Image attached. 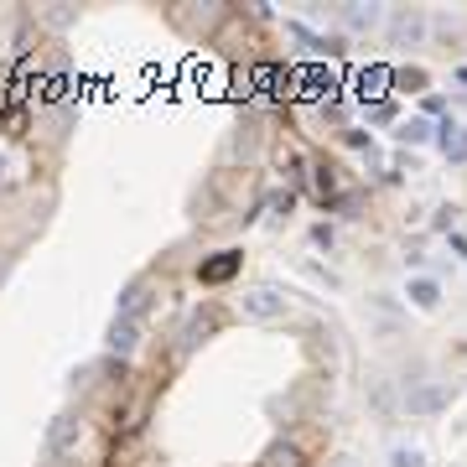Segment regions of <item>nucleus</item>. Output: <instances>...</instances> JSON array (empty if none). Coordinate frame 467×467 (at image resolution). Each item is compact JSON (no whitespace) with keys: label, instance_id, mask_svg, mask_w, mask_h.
<instances>
[{"label":"nucleus","instance_id":"1","mask_svg":"<svg viewBox=\"0 0 467 467\" xmlns=\"http://www.w3.org/2000/svg\"><path fill=\"white\" fill-rule=\"evenodd\" d=\"M384 26H389V42H395V47H421V37H426V11H416V5H400V11H389V16H384Z\"/></svg>","mask_w":467,"mask_h":467},{"label":"nucleus","instance_id":"2","mask_svg":"<svg viewBox=\"0 0 467 467\" xmlns=\"http://www.w3.org/2000/svg\"><path fill=\"white\" fill-rule=\"evenodd\" d=\"M78 436H84L78 416H58V421L47 426V457H52V462L73 457V452H78Z\"/></svg>","mask_w":467,"mask_h":467},{"label":"nucleus","instance_id":"3","mask_svg":"<svg viewBox=\"0 0 467 467\" xmlns=\"http://www.w3.org/2000/svg\"><path fill=\"white\" fill-rule=\"evenodd\" d=\"M239 307H244V317H255V322H276L280 312H286V297L270 291V286H255V291L239 297Z\"/></svg>","mask_w":467,"mask_h":467},{"label":"nucleus","instance_id":"4","mask_svg":"<svg viewBox=\"0 0 467 467\" xmlns=\"http://www.w3.org/2000/svg\"><path fill=\"white\" fill-rule=\"evenodd\" d=\"M109 348H114L120 359H130V353L141 348V322H130V317H114V322H109Z\"/></svg>","mask_w":467,"mask_h":467},{"label":"nucleus","instance_id":"5","mask_svg":"<svg viewBox=\"0 0 467 467\" xmlns=\"http://www.w3.org/2000/svg\"><path fill=\"white\" fill-rule=\"evenodd\" d=\"M405 405H410V416H431V410H442L446 405V389L442 384H421V389L405 395Z\"/></svg>","mask_w":467,"mask_h":467},{"label":"nucleus","instance_id":"6","mask_svg":"<svg viewBox=\"0 0 467 467\" xmlns=\"http://www.w3.org/2000/svg\"><path fill=\"white\" fill-rule=\"evenodd\" d=\"M146 307H151V291L141 286V280H135V286H125V291H120V312H114V317L141 322V312H146Z\"/></svg>","mask_w":467,"mask_h":467},{"label":"nucleus","instance_id":"7","mask_svg":"<svg viewBox=\"0 0 467 467\" xmlns=\"http://www.w3.org/2000/svg\"><path fill=\"white\" fill-rule=\"evenodd\" d=\"M286 32H291L297 42H307V52H343L338 37H317V32H307V22H286Z\"/></svg>","mask_w":467,"mask_h":467},{"label":"nucleus","instance_id":"8","mask_svg":"<svg viewBox=\"0 0 467 467\" xmlns=\"http://www.w3.org/2000/svg\"><path fill=\"white\" fill-rule=\"evenodd\" d=\"M343 22L353 26V32H374V26L384 22V11H380V5H348V11H343Z\"/></svg>","mask_w":467,"mask_h":467},{"label":"nucleus","instance_id":"9","mask_svg":"<svg viewBox=\"0 0 467 467\" xmlns=\"http://www.w3.org/2000/svg\"><path fill=\"white\" fill-rule=\"evenodd\" d=\"M405 297L416 301V307H421V312H431V307H436V301H442V291H436V280H410V291H405Z\"/></svg>","mask_w":467,"mask_h":467},{"label":"nucleus","instance_id":"10","mask_svg":"<svg viewBox=\"0 0 467 467\" xmlns=\"http://www.w3.org/2000/svg\"><path fill=\"white\" fill-rule=\"evenodd\" d=\"M442 146H446V156H457V161L467 156V135H462L457 125H452V120L442 125Z\"/></svg>","mask_w":467,"mask_h":467},{"label":"nucleus","instance_id":"11","mask_svg":"<svg viewBox=\"0 0 467 467\" xmlns=\"http://www.w3.org/2000/svg\"><path fill=\"white\" fill-rule=\"evenodd\" d=\"M389 467H426V457L416 446H395V452H389Z\"/></svg>","mask_w":467,"mask_h":467},{"label":"nucleus","instance_id":"12","mask_svg":"<svg viewBox=\"0 0 467 467\" xmlns=\"http://www.w3.org/2000/svg\"><path fill=\"white\" fill-rule=\"evenodd\" d=\"M234 265H239V260H234V255L213 260V265H203V280H224V276H234Z\"/></svg>","mask_w":467,"mask_h":467},{"label":"nucleus","instance_id":"13","mask_svg":"<svg viewBox=\"0 0 467 467\" xmlns=\"http://www.w3.org/2000/svg\"><path fill=\"white\" fill-rule=\"evenodd\" d=\"M426 135H431V125H426V120H410V125L400 130V141H416V146H421Z\"/></svg>","mask_w":467,"mask_h":467},{"label":"nucleus","instance_id":"14","mask_svg":"<svg viewBox=\"0 0 467 467\" xmlns=\"http://www.w3.org/2000/svg\"><path fill=\"white\" fill-rule=\"evenodd\" d=\"M270 467H297V457L291 452H270Z\"/></svg>","mask_w":467,"mask_h":467},{"label":"nucleus","instance_id":"15","mask_svg":"<svg viewBox=\"0 0 467 467\" xmlns=\"http://www.w3.org/2000/svg\"><path fill=\"white\" fill-rule=\"evenodd\" d=\"M452 250H457V255L467 260V234H452Z\"/></svg>","mask_w":467,"mask_h":467}]
</instances>
